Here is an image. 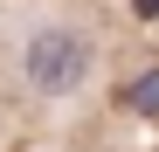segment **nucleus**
<instances>
[{"mask_svg":"<svg viewBox=\"0 0 159 152\" xmlns=\"http://www.w3.org/2000/svg\"><path fill=\"white\" fill-rule=\"evenodd\" d=\"M7 62H14V83L35 104H69L97 76V35L83 21H69V14H35V21L14 28Z\"/></svg>","mask_w":159,"mask_h":152,"instance_id":"f257e3e1","label":"nucleus"},{"mask_svg":"<svg viewBox=\"0 0 159 152\" xmlns=\"http://www.w3.org/2000/svg\"><path fill=\"white\" fill-rule=\"evenodd\" d=\"M131 7H139V14H159V0H131Z\"/></svg>","mask_w":159,"mask_h":152,"instance_id":"7ed1b4c3","label":"nucleus"},{"mask_svg":"<svg viewBox=\"0 0 159 152\" xmlns=\"http://www.w3.org/2000/svg\"><path fill=\"white\" fill-rule=\"evenodd\" d=\"M125 111L159 118V69H145V76H131V83H125Z\"/></svg>","mask_w":159,"mask_h":152,"instance_id":"f03ea898","label":"nucleus"}]
</instances>
